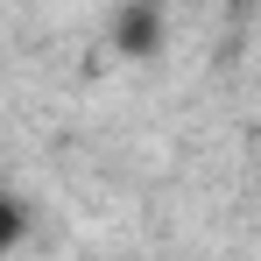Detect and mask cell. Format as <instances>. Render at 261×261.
<instances>
[{
    "instance_id": "2",
    "label": "cell",
    "mask_w": 261,
    "mask_h": 261,
    "mask_svg": "<svg viewBox=\"0 0 261 261\" xmlns=\"http://www.w3.org/2000/svg\"><path fill=\"white\" fill-rule=\"evenodd\" d=\"M21 240H29V205L14 191H0V254H14Z\"/></svg>"
},
{
    "instance_id": "1",
    "label": "cell",
    "mask_w": 261,
    "mask_h": 261,
    "mask_svg": "<svg viewBox=\"0 0 261 261\" xmlns=\"http://www.w3.org/2000/svg\"><path fill=\"white\" fill-rule=\"evenodd\" d=\"M163 36H170L163 0H120V7H113V49H120V57H155Z\"/></svg>"
}]
</instances>
